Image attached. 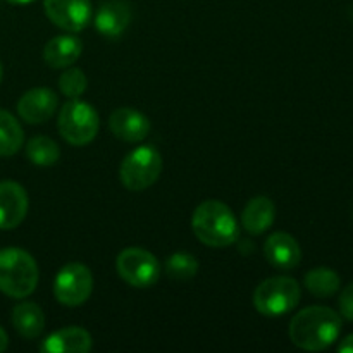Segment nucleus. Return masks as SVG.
<instances>
[{
    "mask_svg": "<svg viewBox=\"0 0 353 353\" xmlns=\"http://www.w3.org/2000/svg\"><path fill=\"white\" fill-rule=\"evenodd\" d=\"M10 321H12L14 330L19 333V336L26 338V340H34L45 330L43 310L34 302L17 303L12 309Z\"/></svg>",
    "mask_w": 353,
    "mask_h": 353,
    "instance_id": "nucleus-18",
    "label": "nucleus"
},
{
    "mask_svg": "<svg viewBox=\"0 0 353 353\" xmlns=\"http://www.w3.org/2000/svg\"><path fill=\"white\" fill-rule=\"evenodd\" d=\"M264 255L272 268L290 271L302 261V248L292 234L278 231L265 240Z\"/></svg>",
    "mask_w": 353,
    "mask_h": 353,
    "instance_id": "nucleus-13",
    "label": "nucleus"
},
{
    "mask_svg": "<svg viewBox=\"0 0 353 353\" xmlns=\"http://www.w3.org/2000/svg\"><path fill=\"white\" fill-rule=\"evenodd\" d=\"M303 285L317 299H330L340 290L341 279L331 268H316L307 272Z\"/></svg>",
    "mask_w": 353,
    "mask_h": 353,
    "instance_id": "nucleus-20",
    "label": "nucleus"
},
{
    "mask_svg": "<svg viewBox=\"0 0 353 353\" xmlns=\"http://www.w3.org/2000/svg\"><path fill=\"white\" fill-rule=\"evenodd\" d=\"M276 219V205L269 196H254L250 202L245 205L243 212H241V224L243 230L248 234H259L265 233L269 228L274 224Z\"/></svg>",
    "mask_w": 353,
    "mask_h": 353,
    "instance_id": "nucleus-17",
    "label": "nucleus"
},
{
    "mask_svg": "<svg viewBox=\"0 0 353 353\" xmlns=\"http://www.w3.org/2000/svg\"><path fill=\"white\" fill-rule=\"evenodd\" d=\"M302 299L296 279L290 276H272L264 279L254 292V307L265 317H281L292 312Z\"/></svg>",
    "mask_w": 353,
    "mask_h": 353,
    "instance_id": "nucleus-4",
    "label": "nucleus"
},
{
    "mask_svg": "<svg viewBox=\"0 0 353 353\" xmlns=\"http://www.w3.org/2000/svg\"><path fill=\"white\" fill-rule=\"evenodd\" d=\"M338 352L340 353H353V334H348L340 345H338Z\"/></svg>",
    "mask_w": 353,
    "mask_h": 353,
    "instance_id": "nucleus-25",
    "label": "nucleus"
},
{
    "mask_svg": "<svg viewBox=\"0 0 353 353\" xmlns=\"http://www.w3.org/2000/svg\"><path fill=\"white\" fill-rule=\"evenodd\" d=\"M57 128L61 137L72 147H85L95 140L100 128L99 112L79 99H69L59 112Z\"/></svg>",
    "mask_w": 353,
    "mask_h": 353,
    "instance_id": "nucleus-5",
    "label": "nucleus"
},
{
    "mask_svg": "<svg viewBox=\"0 0 353 353\" xmlns=\"http://www.w3.org/2000/svg\"><path fill=\"white\" fill-rule=\"evenodd\" d=\"M338 307H340L341 317L347 321H353V283L343 288L340 300H338Z\"/></svg>",
    "mask_w": 353,
    "mask_h": 353,
    "instance_id": "nucleus-24",
    "label": "nucleus"
},
{
    "mask_svg": "<svg viewBox=\"0 0 353 353\" xmlns=\"http://www.w3.org/2000/svg\"><path fill=\"white\" fill-rule=\"evenodd\" d=\"M116 271L133 288H150L161 278V262L145 248H124L116 259Z\"/></svg>",
    "mask_w": 353,
    "mask_h": 353,
    "instance_id": "nucleus-7",
    "label": "nucleus"
},
{
    "mask_svg": "<svg viewBox=\"0 0 353 353\" xmlns=\"http://www.w3.org/2000/svg\"><path fill=\"white\" fill-rule=\"evenodd\" d=\"M83 52V43L74 34H59L47 41L43 48V61L52 69H65L74 64Z\"/></svg>",
    "mask_w": 353,
    "mask_h": 353,
    "instance_id": "nucleus-16",
    "label": "nucleus"
},
{
    "mask_svg": "<svg viewBox=\"0 0 353 353\" xmlns=\"http://www.w3.org/2000/svg\"><path fill=\"white\" fill-rule=\"evenodd\" d=\"M86 86H88V79L79 68L69 65L59 78V88H61L62 95L68 99H79L86 92Z\"/></svg>",
    "mask_w": 353,
    "mask_h": 353,
    "instance_id": "nucleus-23",
    "label": "nucleus"
},
{
    "mask_svg": "<svg viewBox=\"0 0 353 353\" xmlns=\"http://www.w3.org/2000/svg\"><path fill=\"white\" fill-rule=\"evenodd\" d=\"M9 3H14V6H26V3L34 2V0H7Z\"/></svg>",
    "mask_w": 353,
    "mask_h": 353,
    "instance_id": "nucleus-27",
    "label": "nucleus"
},
{
    "mask_svg": "<svg viewBox=\"0 0 353 353\" xmlns=\"http://www.w3.org/2000/svg\"><path fill=\"white\" fill-rule=\"evenodd\" d=\"M28 193L19 183H0V230H14L28 214Z\"/></svg>",
    "mask_w": 353,
    "mask_h": 353,
    "instance_id": "nucleus-12",
    "label": "nucleus"
},
{
    "mask_svg": "<svg viewBox=\"0 0 353 353\" xmlns=\"http://www.w3.org/2000/svg\"><path fill=\"white\" fill-rule=\"evenodd\" d=\"M341 316L330 307L312 305L300 310L290 323V340L307 352H323L338 340Z\"/></svg>",
    "mask_w": 353,
    "mask_h": 353,
    "instance_id": "nucleus-1",
    "label": "nucleus"
},
{
    "mask_svg": "<svg viewBox=\"0 0 353 353\" xmlns=\"http://www.w3.org/2000/svg\"><path fill=\"white\" fill-rule=\"evenodd\" d=\"M192 230L199 241L210 248H226L236 243L240 224L234 212L221 200H205L192 216Z\"/></svg>",
    "mask_w": 353,
    "mask_h": 353,
    "instance_id": "nucleus-2",
    "label": "nucleus"
},
{
    "mask_svg": "<svg viewBox=\"0 0 353 353\" xmlns=\"http://www.w3.org/2000/svg\"><path fill=\"white\" fill-rule=\"evenodd\" d=\"M2 76H3V69H2V62H0V81H2Z\"/></svg>",
    "mask_w": 353,
    "mask_h": 353,
    "instance_id": "nucleus-28",
    "label": "nucleus"
},
{
    "mask_svg": "<svg viewBox=\"0 0 353 353\" xmlns=\"http://www.w3.org/2000/svg\"><path fill=\"white\" fill-rule=\"evenodd\" d=\"M93 274L88 265L69 262L62 265L54 279V296L65 307H79L92 296Z\"/></svg>",
    "mask_w": 353,
    "mask_h": 353,
    "instance_id": "nucleus-8",
    "label": "nucleus"
},
{
    "mask_svg": "<svg viewBox=\"0 0 353 353\" xmlns=\"http://www.w3.org/2000/svg\"><path fill=\"white\" fill-rule=\"evenodd\" d=\"M164 271L172 281H188V279L195 278L196 272H199V261L192 254L176 252V254L168 257L164 264Z\"/></svg>",
    "mask_w": 353,
    "mask_h": 353,
    "instance_id": "nucleus-22",
    "label": "nucleus"
},
{
    "mask_svg": "<svg viewBox=\"0 0 353 353\" xmlns=\"http://www.w3.org/2000/svg\"><path fill=\"white\" fill-rule=\"evenodd\" d=\"M109 128L117 140L126 141V143H138L148 137L152 124L140 110L121 107L110 114Z\"/></svg>",
    "mask_w": 353,
    "mask_h": 353,
    "instance_id": "nucleus-11",
    "label": "nucleus"
},
{
    "mask_svg": "<svg viewBox=\"0 0 353 353\" xmlns=\"http://www.w3.org/2000/svg\"><path fill=\"white\" fill-rule=\"evenodd\" d=\"M24 145V131L19 121L7 110L0 109V157L17 154Z\"/></svg>",
    "mask_w": 353,
    "mask_h": 353,
    "instance_id": "nucleus-19",
    "label": "nucleus"
},
{
    "mask_svg": "<svg viewBox=\"0 0 353 353\" xmlns=\"http://www.w3.org/2000/svg\"><path fill=\"white\" fill-rule=\"evenodd\" d=\"M164 162L161 152L152 145H141L124 157L119 168V179L130 192H145L161 176Z\"/></svg>",
    "mask_w": 353,
    "mask_h": 353,
    "instance_id": "nucleus-6",
    "label": "nucleus"
},
{
    "mask_svg": "<svg viewBox=\"0 0 353 353\" xmlns=\"http://www.w3.org/2000/svg\"><path fill=\"white\" fill-rule=\"evenodd\" d=\"M131 23V7L126 0H107L97 9L93 24L107 38H117Z\"/></svg>",
    "mask_w": 353,
    "mask_h": 353,
    "instance_id": "nucleus-14",
    "label": "nucleus"
},
{
    "mask_svg": "<svg viewBox=\"0 0 353 353\" xmlns=\"http://www.w3.org/2000/svg\"><path fill=\"white\" fill-rule=\"evenodd\" d=\"M48 19L68 33H79L93 19L90 0H43Z\"/></svg>",
    "mask_w": 353,
    "mask_h": 353,
    "instance_id": "nucleus-9",
    "label": "nucleus"
},
{
    "mask_svg": "<svg viewBox=\"0 0 353 353\" xmlns=\"http://www.w3.org/2000/svg\"><path fill=\"white\" fill-rule=\"evenodd\" d=\"M7 347H9V336H7L6 331L0 327V353L6 352Z\"/></svg>",
    "mask_w": 353,
    "mask_h": 353,
    "instance_id": "nucleus-26",
    "label": "nucleus"
},
{
    "mask_svg": "<svg viewBox=\"0 0 353 353\" xmlns=\"http://www.w3.org/2000/svg\"><path fill=\"white\" fill-rule=\"evenodd\" d=\"M40 271L30 252L23 248L0 250V292L10 299H26L37 290Z\"/></svg>",
    "mask_w": 353,
    "mask_h": 353,
    "instance_id": "nucleus-3",
    "label": "nucleus"
},
{
    "mask_svg": "<svg viewBox=\"0 0 353 353\" xmlns=\"http://www.w3.org/2000/svg\"><path fill=\"white\" fill-rule=\"evenodd\" d=\"M59 99L50 88L38 86L28 90L17 102V114L28 124H43L55 114Z\"/></svg>",
    "mask_w": 353,
    "mask_h": 353,
    "instance_id": "nucleus-10",
    "label": "nucleus"
},
{
    "mask_svg": "<svg viewBox=\"0 0 353 353\" xmlns=\"http://www.w3.org/2000/svg\"><path fill=\"white\" fill-rule=\"evenodd\" d=\"M93 347L92 334L79 326L62 327L48 334L40 345L45 353H88Z\"/></svg>",
    "mask_w": 353,
    "mask_h": 353,
    "instance_id": "nucleus-15",
    "label": "nucleus"
},
{
    "mask_svg": "<svg viewBox=\"0 0 353 353\" xmlns=\"http://www.w3.org/2000/svg\"><path fill=\"white\" fill-rule=\"evenodd\" d=\"M26 155L31 164L38 165V168H50V165L57 164L61 159V148H59L57 141H54L52 138L38 134L26 143Z\"/></svg>",
    "mask_w": 353,
    "mask_h": 353,
    "instance_id": "nucleus-21",
    "label": "nucleus"
}]
</instances>
